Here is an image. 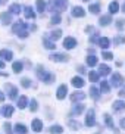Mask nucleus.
<instances>
[{"mask_svg":"<svg viewBox=\"0 0 125 134\" xmlns=\"http://www.w3.org/2000/svg\"><path fill=\"white\" fill-rule=\"evenodd\" d=\"M35 71H37L35 72V74H37V78H38L40 81H43L44 84H53L56 81V75L53 74V72L44 71V68L41 66V65H38Z\"/></svg>","mask_w":125,"mask_h":134,"instance_id":"1","label":"nucleus"},{"mask_svg":"<svg viewBox=\"0 0 125 134\" xmlns=\"http://www.w3.org/2000/svg\"><path fill=\"white\" fill-rule=\"evenodd\" d=\"M68 9V0H49V10L53 13L65 12Z\"/></svg>","mask_w":125,"mask_h":134,"instance_id":"2","label":"nucleus"},{"mask_svg":"<svg viewBox=\"0 0 125 134\" xmlns=\"http://www.w3.org/2000/svg\"><path fill=\"white\" fill-rule=\"evenodd\" d=\"M12 32L16 34L19 38H27L28 37V25L24 21H16L15 24L12 25Z\"/></svg>","mask_w":125,"mask_h":134,"instance_id":"3","label":"nucleus"},{"mask_svg":"<svg viewBox=\"0 0 125 134\" xmlns=\"http://www.w3.org/2000/svg\"><path fill=\"white\" fill-rule=\"evenodd\" d=\"M84 124H86V127H94V125H96V112H94L93 108L87 110V115H86V121H84Z\"/></svg>","mask_w":125,"mask_h":134,"instance_id":"4","label":"nucleus"},{"mask_svg":"<svg viewBox=\"0 0 125 134\" xmlns=\"http://www.w3.org/2000/svg\"><path fill=\"white\" fill-rule=\"evenodd\" d=\"M4 90H6V96H8L10 100H16V97H18V87L15 86H10V84H6L4 86Z\"/></svg>","mask_w":125,"mask_h":134,"instance_id":"5","label":"nucleus"},{"mask_svg":"<svg viewBox=\"0 0 125 134\" xmlns=\"http://www.w3.org/2000/svg\"><path fill=\"white\" fill-rule=\"evenodd\" d=\"M109 84H112V87H121L122 84H124V78H122V75L119 74V72H113L112 77H110V83Z\"/></svg>","mask_w":125,"mask_h":134,"instance_id":"6","label":"nucleus"},{"mask_svg":"<svg viewBox=\"0 0 125 134\" xmlns=\"http://www.w3.org/2000/svg\"><path fill=\"white\" fill-rule=\"evenodd\" d=\"M75 105L72 106V109H71V116H78V115H81L82 112H84V109H86V106L82 105V103H78V102H74Z\"/></svg>","mask_w":125,"mask_h":134,"instance_id":"7","label":"nucleus"},{"mask_svg":"<svg viewBox=\"0 0 125 134\" xmlns=\"http://www.w3.org/2000/svg\"><path fill=\"white\" fill-rule=\"evenodd\" d=\"M66 96H68V86H66V84L59 86L58 87V91H56V97H58V100H63Z\"/></svg>","mask_w":125,"mask_h":134,"instance_id":"8","label":"nucleus"},{"mask_svg":"<svg viewBox=\"0 0 125 134\" xmlns=\"http://www.w3.org/2000/svg\"><path fill=\"white\" fill-rule=\"evenodd\" d=\"M50 60H53V62H68L69 56L65 55V53H53V55H50Z\"/></svg>","mask_w":125,"mask_h":134,"instance_id":"9","label":"nucleus"},{"mask_svg":"<svg viewBox=\"0 0 125 134\" xmlns=\"http://www.w3.org/2000/svg\"><path fill=\"white\" fill-rule=\"evenodd\" d=\"M75 46H77V40H75L74 37H66V38L63 40V47L68 49V50L75 49Z\"/></svg>","mask_w":125,"mask_h":134,"instance_id":"10","label":"nucleus"},{"mask_svg":"<svg viewBox=\"0 0 125 134\" xmlns=\"http://www.w3.org/2000/svg\"><path fill=\"white\" fill-rule=\"evenodd\" d=\"M110 22H112V15H110V13L102 15L99 18V25H100V27H107V25H110Z\"/></svg>","mask_w":125,"mask_h":134,"instance_id":"11","label":"nucleus"},{"mask_svg":"<svg viewBox=\"0 0 125 134\" xmlns=\"http://www.w3.org/2000/svg\"><path fill=\"white\" fill-rule=\"evenodd\" d=\"M13 110H15V108L12 106V105H4L2 108V110H0V114L3 115L4 118H10L12 115H13Z\"/></svg>","mask_w":125,"mask_h":134,"instance_id":"12","label":"nucleus"},{"mask_svg":"<svg viewBox=\"0 0 125 134\" xmlns=\"http://www.w3.org/2000/svg\"><path fill=\"white\" fill-rule=\"evenodd\" d=\"M31 128H32L34 133H41V130H43V122H41V119H40V118H34V119H32Z\"/></svg>","mask_w":125,"mask_h":134,"instance_id":"13","label":"nucleus"},{"mask_svg":"<svg viewBox=\"0 0 125 134\" xmlns=\"http://www.w3.org/2000/svg\"><path fill=\"white\" fill-rule=\"evenodd\" d=\"M0 22L6 27V25H10L12 24V13L9 12H3L0 13Z\"/></svg>","mask_w":125,"mask_h":134,"instance_id":"14","label":"nucleus"},{"mask_svg":"<svg viewBox=\"0 0 125 134\" xmlns=\"http://www.w3.org/2000/svg\"><path fill=\"white\" fill-rule=\"evenodd\" d=\"M99 74H100V77H107V75L110 74V66L109 65H106V63H100V65H99Z\"/></svg>","mask_w":125,"mask_h":134,"instance_id":"15","label":"nucleus"},{"mask_svg":"<svg viewBox=\"0 0 125 134\" xmlns=\"http://www.w3.org/2000/svg\"><path fill=\"white\" fill-rule=\"evenodd\" d=\"M87 97L86 93H82V91H74L72 94H71V102H81L84 99Z\"/></svg>","mask_w":125,"mask_h":134,"instance_id":"16","label":"nucleus"},{"mask_svg":"<svg viewBox=\"0 0 125 134\" xmlns=\"http://www.w3.org/2000/svg\"><path fill=\"white\" fill-rule=\"evenodd\" d=\"M71 12H72L71 15L74 16V18H82V16L86 15V10H84V9H82L81 6H74Z\"/></svg>","mask_w":125,"mask_h":134,"instance_id":"17","label":"nucleus"},{"mask_svg":"<svg viewBox=\"0 0 125 134\" xmlns=\"http://www.w3.org/2000/svg\"><path fill=\"white\" fill-rule=\"evenodd\" d=\"M97 44H99V47L100 49H109V46H110V40L107 38V37H99V40H97Z\"/></svg>","mask_w":125,"mask_h":134,"instance_id":"18","label":"nucleus"},{"mask_svg":"<svg viewBox=\"0 0 125 134\" xmlns=\"http://www.w3.org/2000/svg\"><path fill=\"white\" fill-rule=\"evenodd\" d=\"M24 15H25V18L27 19H35V12H34V9L31 8V6H25L24 8Z\"/></svg>","mask_w":125,"mask_h":134,"instance_id":"19","label":"nucleus"},{"mask_svg":"<svg viewBox=\"0 0 125 134\" xmlns=\"http://www.w3.org/2000/svg\"><path fill=\"white\" fill-rule=\"evenodd\" d=\"M71 84L75 87V88H81V87H84V84H86V81L81 78V77H74V78L71 80Z\"/></svg>","mask_w":125,"mask_h":134,"instance_id":"20","label":"nucleus"},{"mask_svg":"<svg viewBox=\"0 0 125 134\" xmlns=\"http://www.w3.org/2000/svg\"><path fill=\"white\" fill-rule=\"evenodd\" d=\"M16 106L19 109H25L28 106V97L27 96H19L18 97V102H16Z\"/></svg>","mask_w":125,"mask_h":134,"instance_id":"21","label":"nucleus"},{"mask_svg":"<svg viewBox=\"0 0 125 134\" xmlns=\"http://www.w3.org/2000/svg\"><path fill=\"white\" fill-rule=\"evenodd\" d=\"M0 58L6 62V60H12L13 59V53H12L10 50H8V49H4V50H0Z\"/></svg>","mask_w":125,"mask_h":134,"instance_id":"22","label":"nucleus"},{"mask_svg":"<svg viewBox=\"0 0 125 134\" xmlns=\"http://www.w3.org/2000/svg\"><path fill=\"white\" fill-rule=\"evenodd\" d=\"M112 108H113L115 112H121V110H124V108H125V102H124V99H119V100L113 102Z\"/></svg>","mask_w":125,"mask_h":134,"instance_id":"23","label":"nucleus"},{"mask_svg":"<svg viewBox=\"0 0 125 134\" xmlns=\"http://www.w3.org/2000/svg\"><path fill=\"white\" fill-rule=\"evenodd\" d=\"M88 10H90V13H93V15H97V13H100V10H102V4L99 3H91L90 6H88Z\"/></svg>","mask_w":125,"mask_h":134,"instance_id":"24","label":"nucleus"},{"mask_svg":"<svg viewBox=\"0 0 125 134\" xmlns=\"http://www.w3.org/2000/svg\"><path fill=\"white\" fill-rule=\"evenodd\" d=\"M60 37H62V30H55V31H52L50 34L47 36V38L52 40V41H58Z\"/></svg>","mask_w":125,"mask_h":134,"instance_id":"25","label":"nucleus"},{"mask_svg":"<svg viewBox=\"0 0 125 134\" xmlns=\"http://www.w3.org/2000/svg\"><path fill=\"white\" fill-rule=\"evenodd\" d=\"M12 133H18V134H25V133H28V128L24 124H15L13 125V131Z\"/></svg>","mask_w":125,"mask_h":134,"instance_id":"26","label":"nucleus"},{"mask_svg":"<svg viewBox=\"0 0 125 134\" xmlns=\"http://www.w3.org/2000/svg\"><path fill=\"white\" fill-rule=\"evenodd\" d=\"M46 8H47V4L44 0H35V9H37L38 13H43L46 10Z\"/></svg>","mask_w":125,"mask_h":134,"instance_id":"27","label":"nucleus"},{"mask_svg":"<svg viewBox=\"0 0 125 134\" xmlns=\"http://www.w3.org/2000/svg\"><path fill=\"white\" fill-rule=\"evenodd\" d=\"M97 56H94V55H88V56H87V59H86V63H87V66H91V68H93V66H96V65H97Z\"/></svg>","mask_w":125,"mask_h":134,"instance_id":"28","label":"nucleus"},{"mask_svg":"<svg viewBox=\"0 0 125 134\" xmlns=\"http://www.w3.org/2000/svg\"><path fill=\"white\" fill-rule=\"evenodd\" d=\"M90 96L93 100H99V97H100V90L96 86H91L90 87Z\"/></svg>","mask_w":125,"mask_h":134,"instance_id":"29","label":"nucleus"},{"mask_svg":"<svg viewBox=\"0 0 125 134\" xmlns=\"http://www.w3.org/2000/svg\"><path fill=\"white\" fill-rule=\"evenodd\" d=\"M43 44H44V47H46L47 50H53V49H56L55 41L49 40V38H47V36H44V38H43Z\"/></svg>","mask_w":125,"mask_h":134,"instance_id":"30","label":"nucleus"},{"mask_svg":"<svg viewBox=\"0 0 125 134\" xmlns=\"http://www.w3.org/2000/svg\"><path fill=\"white\" fill-rule=\"evenodd\" d=\"M12 69H13V72L19 74V72H22V69H24V63L21 62V60H16V62L12 63Z\"/></svg>","mask_w":125,"mask_h":134,"instance_id":"31","label":"nucleus"},{"mask_svg":"<svg viewBox=\"0 0 125 134\" xmlns=\"http://www.w3.org/2000/svg\"><path fill=\"white\" fill-rule=\"evenodd\" d=\"M121 9V6H119V3L118 2H110L109 4V13L110 15H113V13H118V10Z\"/></svg>","mask_w":125,"mask_h":134,"instance_id":"32","label":"nucleus"},{"mask_svg":"<svg viewBox=\"0 0 125 134\" xmlns=\"http://www.w3.org/2000/svg\"><path fill=\"white\" fill-rule=\"evenodd\" d=\"M88 80H90L91 83H99V80H100V74L97 71H90L88 72Z\"/></svg>","mask_w":125,"mask_h":134,"instance_id":"33","label":"nucleus"},{"mask_svg":"<svg viewBox=\"0 0 125 134\" xmlns=\"http://www.w3.org/2000/svg\"><path fill=\"white\" fill-rule=\"evenodd\" d=\"M9 13H12V15H19L21 13V6L18 3H13L9 6Z\"/></svg>","mask_w":125,"mask_h":134,"instance_id":"34","label":"nucleus"},{"mask_svg":"<svg viewBox=\"0 0 125 134\" xmlns=\"http://www.w3.org/2000/svg\"><path fill=\"white\" fill-rule=\"evenodd\" d=\"M99 90L102 91V93H109L110 91V84L103 80V81H100V88H99Z\"/></svg>","mask_w":125,"mask_h":134,"instance_id":"35","label":"nucleus"},{"mask_svg":"<svg viewBox=\"0 0 125 134\" xmlns=\"http://www.w3.org/2000/svg\"><path fill=\"white\" fill-rule=\"evenodd\" d=\"M62 22V16H60V13H55V15L52 16V19H50V24L52 25H58Z\"/></svg>","mask_w":125,"mask_h":134,"instance_id":"36","label":"nucleus"},{"mask_svg":"<svg viewBox=\"0 0 125 134\" xmlns=\"http://www.w3.org/2000/svg\"><path fill=\"white\" fill-rule=\"evenodd\" d=\"M105 124L106 127H109V128H113V119H112V116H110L109 114H105Z\"/></svg>","mask_w":125,"mask_h":134,"instance_id":"37","label":"nucleus"},{"mask_svg":"<svg viewBox=\"0 0 125 134\" xmlns=\"http://www.w3.org/2000/svg\"><path fill=\"white\" fill-rule=\"evenodd\" d=\"M31 84H32V81L28 78V77H24V78L21 80V86H22L24 88H30V87H31Z\"/></svg>","mask_w":125,"mask_h":134,"instance_id":"38","label":"nucleus"},{"mask_svg":"<svg viewBox=\"0 0 125 134\" xmlns=\"http://www.w3.org/2000/svg\"><path fill=\"white\" fill-rule=\"evenodd\" d=\"M49 131H50V133H53V134H60V133H63V128L60 125H50Z\"/></svg>","mask_w":125,"mask_h":134,"instance_id":"39","label":"nucleus"},{"mask_svg":"<svg viewBox=\"0 0 125 134\" xmlns=\"http://www.w3.org/2000/svg\"><path fill=\"white\" fill-rule=\"evenodd\" d=\"M99 37H100V34H99V31H91V36H90V43H97Z\"/></svg>","mask_w":125,"mask_h":134,"instance_id":"40","label":"nucleus"},{"mask_svg":"<svg viewBox=\"0 0 125 134\" xmlns=\"http://www.w3.org/2000/svg\"><path fill=\"white\" fill-rule=\"evenodd\" d=\"M37 109H38V103H37V100H35V99L30 100V110H31V112H37Z\"/></svg>","mask_w":125,"mask_h":134,"instance_id":"41","label":"nucleus"},{"mask_svg":"<svg viewBox=\"0 0 125 134\" xmlns=\"http://www.w3.org/2000/svg\"><path fill=\"white\" fill-rule=\"evenodd\" d=\"M102 58H103V59H106V60H112V59H113V53H112V52H106V50H103Z\"/></svg>","mask_w":125,"mask_h":134,"instance_id":"42","label":"nucleus"},{"mask_svg":"<svg viewBox=\"0 0 125 134\" xmlns=\"http://www.w3.org/2000/svg\"><path fill=\"white\" fill-rule=\"evenodd\" d=\"M124 36H116L115 37V40H113V43L116 44V46H119V44H124Z\"/></svg>","mask_w":125,"mask_h":134,"instance_id":"43","label":"nucleus"},{"mask_svg":"<svg viewBox=\"0 0 125 134\" xmlns=\"http://www.w3.org/2000/svg\"><path fill=\"white\" fill-rule=\"evenodd\" d=\"M68 124H69V127H71V128H75V130H78L79 127H81V125H79V124H78L77 121L74 122L72 119H69V121H68Z\"/></svg>","mask_w":125,"mask_h":134,"instance_id":"44","label":"nucleus"},{"mask_svg":"<svg viewBox=\"0 0 125 134\" xmlns=\"http://www.w3.org/2000/svg\"><path fill=\"white\" fill-rule=\"evenodd\" d=\"M116 30L118 31H122V30H124V19H118L116 21Z\"/></svg>","mask_w":125,"mask_h":134,"instance_id":"45","label":"nucleus"},{"mask_svg":"<svg viewBox=\"0 0 125 134\" xmlns=\"http://www.w3.org/2000/svg\"><path fill=\"white\" fill-rule=\"evenodd\" d=\"M3 130L6 131V133H12V127H10L9 122H4V124H3Z\"/></svg>","mask_w":125,"mask_h":134,"instance_id":"46","label":"nucleus"},{"mask_svg":"<svg viewBox=\"0 0 125 134\" xmlns=\"http://www.w3.org/2000/svg\"><path fill=\"white\" fill-rule=\"evenodd\" d=\"M78 72H79V74H87L86 68H84V66H78Z\"/></svg>","mask_w":125,"mask_h":134,"instance_id":"47","label":"nucleus"},{"mask_svg":"<svg viewBox=\"0 0 125 134\" xmlns=\"http://www.w3.org/2000/svg\"><path fill=\"white\" fill-rule=\"evenodd\" d=\"M91 31H94V28L91 27V25H88V27H86V32H91Z\"/></svg>","mask_w":125,"mask_h":134,"instance_id":"48","label":"nucleus"},{"mask_svg":"<svg viewBox=\"0 0 125 134\" xmlns=\"http://www.w3.org/2000/svg\"><path fill=\"white\" fill-rule=\"evenodd\" d=\"M4 65H6V63H4V60L0 59V69H4Z\"/></svg>","mask_w":125,"mask_h":134,"instance_id":"49","label":"nucleus"},{"mask_svg":"<svg viewBox=\"0 0 125 134\" xmlns=\"http://www.w3.org/2000/svg\"><path fill=\"white\" fill-rule=\"evenodd\" d=\"M119 125L122 127V130H124V128H125V121H124V118H122L121 121H119Z\"/></svg>","mask_w":125,"mask_h":134,"instance_id":"50","label":"nucleus"},{"mask_svg":"<svg viewBox=\"0 0 125 134\" xmlns=\"http://www.w3.org/2000/svg\"><path fill=\"white\" fill-rule=\"evenodd\" d=\"M4 97H6V96H4V93H2V91H0V102H3Z\"/></svg>","mask_w":125,"mask_h":134,"instance_id":"51","label":"nucleus"},{"mask_svg":"<svg viewBox=\"0 0 125 134\" xmlns=\"http://www.w3.org/2000/svg\"><path fill=\"white\" fill-rule=\"evenodd\" d=\"M124 94H125V90H124V87H122V90H119V96L124 97Z\"/></svg>","mask_w":125,"mask_h":134,"instance_id":"52","label":"nucleus"},{"mask_svg":"<svg viewBox=\"0 0 125 134\" xmlns=\"http://www.w3.org/2000/svg\"><path fill=\"white\" fill-rule=\"evenodd\" d=\"M30 30H31V31H35V30H37V27H35V24H32L31 27H30Z\"/></svg>","mask_w":125,"mask_h":134,"instance_id":"53","label":"nucleus"},{"mask_svg":"<svg viewBox=\"0 0 125 134\" xmlns=\"http://www.w3.org/2000/svg\"><path fill=\"white\" fill-rule=\"evenodd\" d=\"M88 52H90V55H94V49H93V47L88 49Z\"/></svg>","mask_w":125,"mask_h":134,"instance_id":"54","label":"nucleus"},{"mask_svg":"<svg viewBox=\"0 0 125 134\" xmlns=\"http://www.w3.org/2000/svg\"><path fill=\"white\" fill-rule=\"evenodd\" d=\"M0 2H2V4H3V3H8V0H0Z\"/></svg>","mask_w":125,"mask_h":134,"instance_id":"55","label":"nucleus"},{"mask_svg":"<svg viewBox=\"0 0 125 134\" xmlns=\"http://www.w3.org/2000/svg\"><path fill=\"white\" fill-rule=\"evenodd\" d=\"M82 2H90V0H82Z\"/></svg>","mask_w":125,"mask_h":134,"instance_id":"56","label":"nucleus"},{"mask_svg":"<svg viewBox=\"0 0 125 134\" xmlns=\"http://www.w3.org/2000/svg\"><path fill=\"white\" fill-rule=\"evenodd\" d=\"M0 4H2V2H0Z\"/></svg>","mask_w":125,"mask_h":134,"instance_id":"57","label":"nucleus"}]
</instances>
